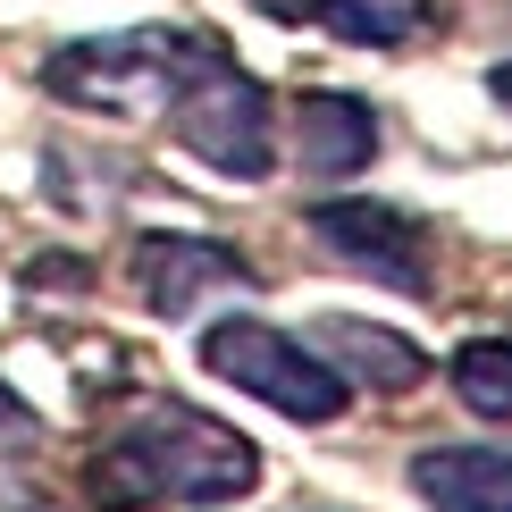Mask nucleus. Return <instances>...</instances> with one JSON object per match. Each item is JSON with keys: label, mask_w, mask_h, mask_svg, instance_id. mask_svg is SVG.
I'll return each instance as SVG.
<instances>
[{"label": "nucleus", "mask_w": 512, "mask_h": 512, "mask_svg": "<svg viewBox=\"0 0 512 512\" xmlns=\"http://www.w3.org/2000/svg\"><path fill=\"white\" fill-rule=\"evenodd\" d=\"M261 487V445L194 403H143L101 445V496L110 504H236Z\"/></svg>", "instance_id": "1"}, {"label": "nucleus", "mask_w": 512, "mask_h": 512, "mask_svg": "<svg viewBox=\"0 0 512 512\" xmlns=\"http://www.w3.org/2000/svg\"><path fill=\"white\" fill-rule=\"evenodd\" d=\"M227 42L210 26H118V34H76L42 59V93L68 110H135L152 93H177L194 68H210Z\"/></svg>", "instance_id": "2"}, {"label": "nucleus", "mask_w": 512, "mask_h": 512, "mask_svg": "<svg viewBox=\"0 0 512 512\" xmlns=\"http://www.w3.org/2000/svg\"><path fill=\"white\" fill-rule=\"evenodd\" d=\"M202 370L227 378V387H244L252 403H269V412L303 420V429H328V420H345V403H353V378L336 370L311 336L277 328V319H252V311L202 328Z\"/></svg>", "instance_id": "3"}, {"label": "nucleus", "mask_w": 512, "mask_h": 512, "mask_svg": "<svg viewBox=\"0 0 512 512\" xmlns=\"http://www.w3.org/2000/svg\"><path fill=\"white\" fill-rule=\"evenodd\" d=\"M168 135L194 152L210 177H236V185H261L277 168V101L269 84L236 68V59H210L177 84V101H168Z\"/></svg>", "instance_id": "4"}, {"label": "nucleus", "mask_w": 512, "mask_h": 512, "mask_svg": "<svg viewBox=\"0 0 512 512\" xmlns=\"http://www.w3.org/2000/svg\"><path fill=\"white\" fill-rule=\"evenodd\" d=\"M311 244L328 252V261H345L353 277H370V286L387 294H429L437 269H429V236H420L412 210H387V202H361V194H328L311 202Z\"/></svg>", "instance_id": "5"}, {"label": "nucleus", "mask_w": 512, "mask_h": 512, "mask_svg": "<svg viewBox=\"0 0 512 512\" xmlns=\"http://www.w3.org/2000/svg\"><path fill=\"white\" fill-rule=\"evenodd\" d=\"M236 286H252V261H244L236 244H219V236H177V227L135 236V294H143V311L194 319L210 294H236Z\"/></svg>", "instance_id": "6"}, {"label": "nucleus", "mask_w": 512, "mask_h": 512, "mask_svg": "<svg viewBox=\"0 0 512 512\" xmlns=\"http://www.w3.org/2000/svg\"><path fill=\"white\" fill-rule=\"evenodd\" d=\"M378 143H387V126L345 84H319V93H303V110H294V168L311 185H353L378 160Z\"/></svg>", "instance_id": "7"}, {"label": "nucleus", "mask_w": 512, "mask_h": 512, "mask_svg": "<svg viewBox=\"0 0 512 512\" xmlns=\"http://www.w3.org/2000/svg\"><path fill=\"white\" fill-rule=\"evenodd\" d=\"M311 345L370 395H412L429 378V353L412 345L403 328H378V319H353V311H319L311 319Z\"/></svg>", "instance_id": "8"}, {"label": "nucleus", "mask_w": 512, "mask_h": 512, "mask_svg": "<svg viewBox=\"0 0 512 512\" xmlns=\"http://www.w3.org/2000/svg\"><path fill=\"white\" fill-rule=\"evenodd\" d=\"M403 479L429 512H512V445H420Z\"/></svg>", "instance_id": "9"}, {"label": "nucleus", "mask_w": 512, "mask_h": 512, "mask_svg": "<svg viewBox=\"0 0 512 512\" xmlns=\"http://www.w3.org/2000/svg\"><path fill=\"white\" fill-rule=\"evenodd\" d=\"M311 26L353 42V51H403L437 26V0H319Z\"/></svg>", "instance_id": "10"}, {"label": "nucleus", "mask_w": 512, "mask_h": 512, "mask_svg": "<svg viewBox=\"0 0 512 512\" xmlns=\"http://www.w3.org/2000/svg\"><path fill=\"white\" fill-rule=\"evenodd\" d=\"M454 395L479 420H512V336H471L454 353Z\"/></svg>", "instance_id": "11"}, {"label": "nucleus", "mask_w": 512, "mask_h": 512, "mask_svg": "<svg viewBox=\"0 0 512 512\" xmlns=\"http://www.w3.org/2000/svg\"><path fill=\"white\" fill-rule=\"evenodd\" d=\"M34 445H42V412L9 387V378H0V454H9V462H26Z\"/></svg>", "instance_id": "12"}, {"label": "nucleus", "mask_w": 512, "mask_h": 512, "mask_svg": "<svg viewBox=\"0 0 512 512\" xmlns=\"http://www.w3.org/2000/svg\"><path fill=\"white\" fill-rule=\"evenodd\" d=\"M487 93H496L504 110H512V59H496V68H487Z\"/></svg>", "instance_id": "13"}, {"label": "nucleus", "mask_w": 512, "mask_h": 512, "mask_svg": "<svg viewBox=\"0 0 512 512\" xmlns=\"http://www.w3.org/2000/svg\"><path fill=\"white\" fill-rule=\"evenodd\" d=\"M311 512H345V504H311Z\"/></svg>", "instance_id": "14"}, {"label": "nucleus", "mask_w": 512, "mask_h": 512, "mask_svg": "<svg viewBox=\"0 0 512 512\" xmlns=\"http://www.w3.org/2000/svg\"><path fill=\"white\" fill-rule=\"evenodd\" d=\"M26 512H59V504H26Z\"/></svg>", "instance_id": "15"}]
</instances>
